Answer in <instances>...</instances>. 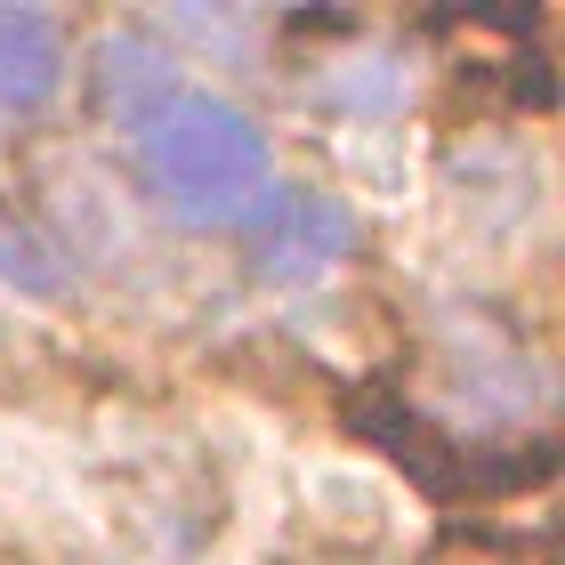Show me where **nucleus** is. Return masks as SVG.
Segmentation results:
<instances>
[{"label":"nucleus","mask_w":565,"mask_h":565,"mask_svg":"<svg viewBox=\"0 0 565 565\" xmlns=\"http://www.w3.org/2000/svg\"><path fill=\"white\" fill-rule=\"evenodd\" d=\"M138 170L178 226H235L275 186V146L243 106L211 89H178L138 130Z\"/></svg>","instance_id":"f257e3e1"},{"label":"nucleus","mask_w":565,"mask_h":565,"mask_svg":"<svg viewBox=\"0 0 565 565\" xmlns=\"http://www.w3.org/2000/svg\"><path fill=\"white\" fill-rule=\"evenodd\" d=\"M178 97V65L153 33H106L97 41V114H114L121 130H146Z\"/></svg>","instance_id":"20e7f679"},{"label":"nucleus","mask_w":565,"mask_h":565,"mask_svg":"<svg viewBox=\"0 0 565 565\" xmlns=\"http://www.w3.org/2000/svg\"><path fill=\"white\" fill-rule=\"evenodd\" d=\"M0 275H9V282H24L33 299H65V291H73L65 250L49 243V235H33L24 218H9V211H0Z\"/></svg>","instance_id":"423d86ee"},{"label":"nucleus","mask_w":565,"mask_h":565,"mask_svg":"<svg viewBox=\"0 0 565 565\" xmlns=\"http://www.w3.org/2000/svg\"><path fill=\"white\" fill-rule=\"evenodd\" d=\"M348 428L364 436L372 452H388L404 477L420 484L428 501H477V493H518V484H542L550 477V445H533L525 460H493V452H469L452 436H436L413 404H404L388 380H364L348 396Z\"/></svg>","instance_id":"f03ea898"},{"label":"nucleus","mask_w":565,"mask_h":565,"mask_svg":"<svg viewBox=\"0 0 565 565\" xmlns=\"http://www.w3.org/2000/svg\"><path fill=\"white\" fill-rule=\"evenodd\" d=\"M243 226V267L259 282H316L355 250V211L323 186H267Z\"/></svg>","instance_id":"7ed1b4c3"},{"label":"nucleus","mask_w":565,"mask_h":565,"mask_svg":"<svg viewBox=\"0 0 565 565\" xmlns=\"http://www.w3.org/2000/svg\"><path fill=\"white\" fill-rule=\"evenodd\" d=\"M65 89V24L49 9H0V114H41Z\"/></svg>","instance_id":"39448f33"}]
</instances>
